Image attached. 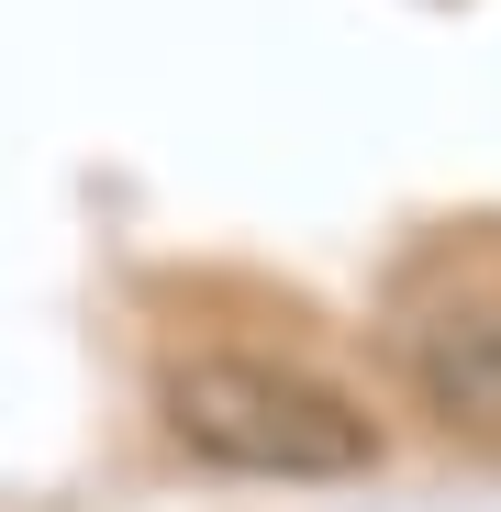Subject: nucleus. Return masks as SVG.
<instances>
[{"label":"nucleus","mask_w":501,"mask_h":512,"mask_svg":"<svg viewBox=\"0 0 501 512\" xmlns=\"http://www.w3.org/2000/svg\"><path fill=\"white\" fill-rule=\"evenodd\" d=\"M156 412L201 468L223 479H279V490H334L379 468V423L357 390H334L301 357L268 346H190L156 379Z\"/></svg>","instance_id":"1"},{"label":"nucleus","mask_w":501,"mask_h":512,"mask_svg":"<svg viewBox=\"0 0 501 512\" xmlns=\"http://www.w3.org/2000/svg\"><path fill=\"white\" fill-rule=\"evenodd\" d=\"M401 390L446 435L501 446V279H468V290H446L401 323Z\"/></svg>","instance_id":"2"}]
</instances>
